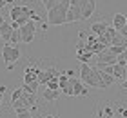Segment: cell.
<instances>
[{
    "label": "cell",
    "mask_w": 127,
    "mask_h": 118,
    "mask_svg": "<svg viewBox=\"0 0 127 118\" xmlns=\"http://www.w3.org/2000/svg\"><path fill=\"white\" fill-rule=\"evenodd\" d=\"M69 7H71V0H62L56 7L47 11V24L49 26H62V24H65Z\"/></svg>",
    "instance_id": "cell-1"
},
{
    "label": "cell",
    "mask_w": 127,
    "mask_h": 118,
    "mask_svg": "<svg viewBox=\"0 0 127 118\" xmlns=\"http://www.w3.org/2000/svg\"><path fill=\"white\" fill-rule=\"evenodd\" d=\"M80 76H82L80 80H82L84 84H87L91 87H100V82H98L95 71L89 64H82V66H80Z\"/></svg>",
    "instance_id": "cell-2"
},
{
    "label": "cell",
    "mask_w": 127,
    "mask_h": 118,
    "mask_svg": "<svg viewBox=\"0 0 127 118\" xmlns=\"http://www.w3.org/2000/svg\"><path fill=\"white\" fill-rule=\"evenodd\" d=\"M34 33H36V22L29 20L26 26L20 27V35H22V42L24 44H31L34 40Z\"/></svg>",
    "instance_id": "cell-3"
},
{
    "label": "cell",
    "mask_w": 127,
    "mask_h": 118,
    "mask_svg": "<svg viewBox=\"0 0 127 118\" xmlns=\"http://www.w3.org/2000/svg\"><path fill=\"white\" fill-rule=\"evenodd\" d=\"M93 71H95V75H96L98 82H100V89H105V87L113 85L114 82H116V80H114V76L107 75V73H103V71L98 67V66H95V67H93Z\"/></svg>",
    "instance_id": "cell-4"
},
{
    "label": "cell",
    "mask_w": 127,
    "mask_h": 118,
    "mask_svg": "<svg viewBox=\"0 0 127 118\" xmlns=\"http://www.w3.org/2000/svg\"><path fill=\"white\" fill-rule=\"evenodd\" d=\"M80 9H82V20L91 18L96 9V0H80Z\"/></svg>",
    "instance_id": "cell-5"
},
{
    "label": "cell",
    "mask_w": 127,
    "mask_h": 118,
    "mask_svg": "<svg viewBox=\"0 0 127 118\" xmlns=\"http://www.w3.org/2000/svg\"><path fill=\"white\" fill-rule=\"evenodd\" d=\"M96 56H98V62L96 64H100V66H116V64H118V56L113 55L109 49L102 51L100 55H96Z\"/></svg>",
    "instance_id": "cell-6"
},
{
    "label": "cell",
    "mask_w": 127,
    "mask_h": 118,
    "mask_svg": "<svg viewBox=\"0 0 127 118\" xmlns=\"http://www.w3.org/2000/svg\"><path fill=\"white\" fill-rule=\"evenodd\" d=\"M58 76H60V71H58V69H55V67H47V69L40 71V75H38V82H40V84H44V85H47V82H49V80L58 78Z\"/></svg>",
    "instance_id": "cell-7"
},
{
    "label": "cell",
    "mask_w": 127,
    "mask_h": 118,
    "mask_svg": "<svg viewBox=\"0 0 127 118\" xmlns=\"http://www.w3.org/2000/svg\"><path fill=\"white\" fill-rule=\"evenodd\" d=\"M69 82H71V85H73L74 96H87V94H89L87 87L84 85L82 80H78V78H74V76H71V78H69Z\"/></svg>",
    "instance_id": "cell-8"
},
{
    "label": "cell",
    "mask_w": 127,
    "mask_h": 118,
    "mask_svg": "<svg viewBox=\"0 0 127 118\" xmlns=\"http://www.w3.org/2000/svg\"><path fill=\"white\" fill-rule=\"evenodd\" d=\"M82 20V9L80 5H71L67 11V16H65V24H73V22H80Z\"/></svg>",
    "instance_id": "cell-9"
},
{
    "label": "cell",
    "mask_w": 127,
    "mask_h": 118,
    "mask_svg": "<svg viewBox=\"0 0 127 118\" xmlns=\"http://www.w3.org/2000/svg\"><path fill=\"white\" fill-rule=\"evenodd\" d=\"M38 75H40V69L34 67V66H27L24 69V84H31V82L38 80Z\"/></svg>",
    "instance_id": "cell-10"
},
{
    "label": "cell",
    "mask_w": 127,
    "mask_h": 118,
    "mask_svg": "<svg viewBox=\"0 0 127 118\" xmlns=\"http://www.w3.org/2000/svg\"><path fill=\"white\" fill-rule=\"evenodd\" d=\"M13 31H15V29H13V26H11V22H7V20H5V24H4L2 27H0V38H2L5 44H9V40H11V35H13Z\"/></svg>",
    "instance_id": "cell-11"
},
{
    "label": "cell",
    "mask_w": 127,
    "mask_h": 118,
    "mask_svg": "<svg viewBox=\"0 0 127 118\" xmlns=\"http://www.w3.org/2000/svg\"><path fill=\"white\" fill-rule=\"evenodd\" d=\"M2 58H4V62L7 64V66L13 62V45L11 44H4L2 45Z\"/></svg>",
    "instance_id": "cell-12"
},
{
    "label": "cell",
    "mask_w": 127,
    "mask_h": 118,
    "mask_svg": "<svg viewBox=\"0 0 127 118\" xmlns=\"http://www.w3.org/2000/svg\"><path fill=\"white\" fill-rule=\"evenodd\" d=\"M125 20H127V16L122 15V13H116L113 16V27L116 29V31H120V29H124L125 27Z\"/></svg>",
    "instance_id": "cell-13"
},
{
    "label": "cell",
    "mask_w": 127,
    "mask_h": 118,
    "mask_svg": "<svg viewBox=\"0 0 127 118\" xmlns=\"http://www.w3.org/2000/svg\"><path fill=\"white\" fill-rule=\"evenodd\" d=\"M22 98H24V102H26V105H27L29 109H36V96H34L33 93L22 91Z\"/></svg>",
    "instance_id": "cell-14"
},
{
    "label": "cell",
    "mask_w": 127,
    "mask_h": 118,
    "mask_svg": "<svg viewBox=\"0 0 127 118\" xmlns=\"http://www.w3.org/2000/svg\"><path fill=\"white\" fill-rule=\"evenodd\" d=\"M60 94H62V91H53V89H47V87H45V91L42 93V96H44L45 102H55V100L60 98Z\"/></svg>",
    "instance_id": "cell-15"
},
{
    "label": "cell",
    "mask_w": 127,
    "mask_h": 118,
    "mask_svg": "<svg viewBox=\"0 0 127 118\" xmlns=\"http://www.w3.org/2000/svg\"><path fill=\"white\" fill-rule=\"evenodd\" d=\"M22 15H24V5H13L11 11H9V16H11V20H13V22L20 20Z\"/></svg>",
    "instance_id": "cell-16"
},
{
    "label": "cell",
    "mask_w": 127,
    "mask_h": 118,
    "mask_svg": "<svg viewBox=\"0 0 127 118\" xmlns=\"http://www.w3.org/2000/svg\"><path fill=\"white\" fill-rule=\"evenodd\" d=\"M107 24L105 22H95L93 26H91V33H95V35H98V37H100V35H103L107 31Z\"/></svg>",
    "instance_id": "cell-17"
},
{
    "label": "cell",
    "mask_w": 127,
    "mask_h": 118,
    "mask_svg": "<svg viewBox=\"0 0 127 118\" xmlns=\"http://www.w3.org/2000/svg\"><path fill=\"white\" fill-rule=\"evenodd\" d=\"M113 76H114V80H125V76H127V69L124 66H114V71H113Z\"/></svg>",
    "instance_id": "cell-18"
},
{
    "label": "cell",
    "mask_w": 127,
    "mask_h": 118,
    "mask_svg": "<svg viewBox=\"0 0 127 118\" xmlns=\"http://www.w3.org/2000/svg\"><path fill=\"white\" fill-rule=\"evenodd\" d=\"M38 85H40V82H38V80H34V82H31V84H24V85H22V91L36 94V91H38Z\"/></svg>",
    "instance_id": "cell-19"
},
{
    "label": "cell",
    "mask_w": 127,
    "mask_h": 118,
    "mask_svg": "<svg viewBox=\"0 0 127 118\" xmlns=\"http://www.w3.org/2000/svg\"><path fill=\"white\" fill-rule=\"evenodd\" d=\"M113 45H124V47H127V37H124L122 33H116L113 37Z\"/></svg>",
    "instance_id": "cell-20"
},
{
    "label": "cell",
    "mask_w": 127,
    "mask_h": 118,
    "mask_svg": "<svg viewBox=\"0 0 127 118\" xmlns=\"http://www.w3.org/2000/svg\"><path fill=\"white\" fill-rule=\"evenodd\" d=\"M91 56H93V53L87 51V49L82 51V53H76V60H78V62H82V64H87V62L91 60Z\"/></svg>",
    "instance_id": "cell-21"
},
{
    "label": "cell",
    "mask_w": 127,
    "mask_h": 118,
    "mask_svg": "<svg viewBox=\"0 0 127 118\" xmlns=\"http://www.w3.org/2000/svg\"><path fill=\"white\" fill-rule=\"evenodd\" d=\"M22 42V35H20V29H15L13 35H11V40H9V44L11 45H18Z\"/></svg>",
    "instance_id": "cell-22"
},
{
    "label": "cell",
    "mask_w": 127,
    "mask_h": 118,
    "mask_svg": "<svg viewBox=\"0 0 127 118\" xmlns=\"http://www.w3.org/2000/svg\"><path fill=\"white\" fill-rule=\"evenodd\" d=\"M15 111H16V118H33L31 109H15Z\"/></svg>",
    "instance_id": "cell-23"
},
{
    "label": "cell",
    "mask_w": 127,
    "mask_h": 118,
    "mask_svg": "<svg viewBox=\"0 0 127 118\" xmlns=\"http://www.w3.org/2000/svg\"><path fill=\"white\" fill-rule=\"evenodd\" d=\"M45 87H47V89H53V91H60V82H58V78H53V80H49Z\"/></svg>",
    "instance_id": "cell-24"
},
{
    "label": "cell",
    "mask_w": 127,
    "mask_h": 118,
    "mask_svg": "<svg viewBox=\"0 0 127 118\" xmlns=\"http://www.w3.org/2000/svg\"><path fill=\"white\" fill-rule=\"evenodd\" d=\"M107 49L111 51L113 55H116V56H118V55H122V53L127 49V47H124V45H111V47H107Z\"/></svg>",
    "instance_id": "cell-25"
},
{
    "label": "cell",
    "mask_w": 127,
    "mask_h": 118,
    "mask_svg": "<svg viewBox=\"0 0 127 118\" xmlns=\"http://www.w3.org/2000/svg\"><path fill=\"white\" fill-rule=\"evenodd\" d=\"M64 94H67V96H74V91H73V85H71V82H67V85L62 89Z\"/></svg>",
    "instance_id": "cell-26"
},
{
    "label": "cell",
    "mask_w": 127,
    "mask_h": 118,
    "mask_svg": "<svg viewBox=\"0 0 127 118\" xmlns=\"http://www.w3.org/2000/svg\"><path fill=\"white\" fill-rule=\"evenodd\" d=\"M98 118H114V115H107V113H103V109L100 107V109H98Z\"/></svg>",
    "instance_id": "cell-27"
},
{
    "label": "cell",
    "mask_w": 127,
    "mask_h": 118,
    "mask_svg": "<svg viewBox=\"0 0 127 118\" xmlns=\"http://www.w3.org/2000/svg\"><path fill=\"white\" fill-rule=\"evenodd\" d=\"M78 38H80V40H85V38H87V35H85V31H80V33H78Z\"/></svg>",
    "instance_id": "cell-28"
},
{
    "label": "cell",
    "mask_w": 127,
    "mask_h": 118,
    "mask_svg": "<svg viewBox=\"0 0 127 118\" xmlns=\"http://www.w3.org/2000/svg\"><path fill=\"white\" fill-rule=\"evenodd\" d=\"M118 111H120V115H122V118H127V109H122V107H120Z\"/></svg>",
    "instance_id": "cell-29"
},
{
    "label": "cell",
    "mask_w": 127,
    "mask_h": 118,
    "mask_svg": "<svg viewBox=\"0 0 127 118\" xmlns=\"http://www.w3.org/2000/svg\"><path fill=\"white\" fill-rule=\"evenodd\" d=\"M65 75H67V76H69V78H71V76H73V75H74V71H73V69H67V73H65Z\"/></svg>",
    "instance_id": "cell-30"
},
{
    "label": "cell",
    "mask_w": 127,
    "mask_h": 118,
    "mask_svg": "<svg viewBox=\"0 0 127 118\" xmlns=\"http://www.w3.org/2000/svg\"><path fill=\"white\" fill-rule=\"evenodd\" d=\"M4 24H5V18H4V16H2V15H0V27H2V26H4Z\"/></svg>",
    "instance_id": "cell-31"
},
{
    "label": "cell",
    "mask_w": 127,
    "mask_h": 118,
    "mask_svg": "<svg viewBox=\"0 0 127 118\" xmlns=\"http://www.w3.org/2000/svg\"><path fill=\"white\" fill-rule=\"evenodd\" d=\"M5 89H7V87H5V85H0V93H2V94L5 93Z\"/></svg>",
    "instance_id": "cell-32"
},
{
    "label": "cell",
    "mask_w": 127,
    "mask_h": 118,
    "mask_svg": "<svg viewBox=\"0 0 127 118\" xmlns=\"http://www.w3.org/2000/svg\"><path fill=\"white\" fill-rule=\"evenodd\" d=\"M4 5H7V4H5V0H0V7H4Z\"/></svg>",
    "instance_id": "cell-33"
},
{
    "label": "cell",
    "mask_w": 127,
    "mask_h": 118,
    "mask_svg": "<svg viewBox=\"0 0 127 118\" xmlns=\"http://www.w3.org/2000/svg\"><path fill=\"white\" fill-rule=\"evenodd\" d=\"M122 89H127V80H125L124 84H122Z\"/></svg>",
    "instance_id": "cell-34"
},
{
    "label": "cell",
    "mask_w": 127,
    "mask_h": 118,
    "mask_svg": "<svg viewBox=\"0 0 127 118\" xmlns=\"http://www.w3.org/2000/svg\"><path fill=\"white\" fill-rule=\"evenodd\" d=\"M15 2V0H5V4H13Z\"/></svg>",
    "instance_id": "cell-35"
},
{
    "label": "cell",
    "mask_w": 127,
    "mask_h": 118,
    "mask_svg": "<svg viewBox=\"0 0 127 118\" xmlns=\"http://www.w3.org/2000/svg\"><path fill=\"white\" fill-rule=\"evenodd\" d=\"M45 118H55V116H53V115H47V116H45Z\"/></svg>",
    "instance_id": "cell-36"
},
{
    "label": "cell",
    "mask_w": 127,
    "mask_h": 118,
    "mask_svg": "<svg viewBox=\"0 0 127 118\" xmlns=\"http://www.w3.org/2000/svg\"><path fill=\"white\" fill-rule=\"evenodd\" d=\"M2 96H4V94H2V93H0V100H2Z\"/></svg>",
    "instance_id": "cell-37"
},
{
    "label": "cell",
    "mask_w": 127,
    "mask_h": 118,
    "mask_svg": "<svg viewBox=\"0 0 127 118\" xmlns=\"http://www.w3.org/2000/svg\"><path fill=\"white\" fill-rule=\"evenodd\" d=\"M125 27H127V20H125Z\"/></svg>",
    "instance_id": "cell-38"
},
{
    "label": "cell",
    "mask_w": 127,
    "mask_h": 118,
    "mask_svg": "<svg viewBox=\"0 0 127 118\" xmlns=\"http://www.w3.org/2000/svg\"><path fill=\"white\" fill-rule=\"evenodd\" d=\"M0 105H2V100H0Z\"/></svg>",
    "instance_id": "cell-39"
},
{
    "label": "cell",
    "mask_w": 127,
    "mask_h": 118,
    "mask_svg": "<svg viewBox=\"0 0 127 118\" xmlns=\"http://www.w3.org/2000/svg\"><path fill=\"white\" fill-rule=\"evenodd\" d=\"M125 69H127V64H125Z\"/></svg>",
    "instance_id": "cell-40"
},
{
    "label": "cell",
    "mask_w": 127,
    "mask_h": 118,
    "mask_svg": "<svg viewBox=\"0 0 127 118\" xmlns=\"http://www.w3.org/2000/svg\"><path fill=\"white\" fill-rule=\"evenodd\" d=\"M125 80H127V76H125Z\"/></svg>",
    "instance_id": "cell-41"
}]
</instances>
